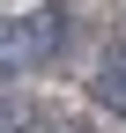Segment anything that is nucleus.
<instances>
[{
  "mask_svg": "<svg viewBox=\"0 0 126 133\" xmlns=\"http://www.w3.org/2000/svg\"><path fill=\"white\" fill-rule=\"evenodd\" d=\"M59 44H67V15L59 8H30V15H8V22H0V52H8L15 74L59 59Z\"/></svg>",
  "mask_w": 126,
  "mask_h": 133,
  "instance_id": "1",
  "label": "nucleus"
},
{
  "mask_svg": "<svg viewBox=\"0 0 126 133\" xmlns=\"http://www.w3.org/2000/svg\"><path fill=\"white\" fill-rule=\"evenodd\" d=\"M89 104L111 111V118H126V44H104L97 66H89Z\"/></svg>",
  "mask_w": 126,
  "mask_h": 133,
  "instance_id": "2",
  "label": "nucleus"
},
{
  "mask_svg": "<svg viewBox=\"0 0 126 133\" xmlns=\"http://www.w3.org/2000/svg\"><path fill=\"white\" fill-rule=\"evenodd\" d=\"M0 133H30V104L15 89H0Z\"/></svg>",
  "mask_w": 126,
  "mask_h": 133,
  "instance_id": "3",
  "label": "nucleus"
},
{
  "mask_svg": "<svg viewBox=\"0 0 126 133\" xmlns=\"http://www.w3.org/2000/svg\"><path fill=\"white\" fill-rule=\"evenodd\" d=\"M8 74H15V66H8V52H0V81H8Z\"/></svg>",
  "mask_w": 126,
  "mask_h": 133,
  "instance_id": "4",
  "label": "nucleus"
},
{
  "mask_svg": "<svg viewBox=\"0 0 126 133\" xmlns=\"http://www.w3.org/2000/svg\"><path fill=\"white\" fill-rule=\"evenodd\" d=\"M67 133H74V126H67Z\"/></svg>",
  "mask_w": 126,
  "mask_h": 133,
  "instance_id": "5",
  "label": "nucleus"
}]
</instances>
